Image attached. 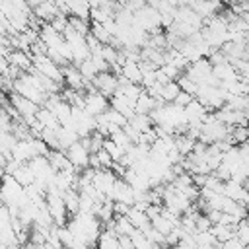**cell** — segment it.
Segmentation results:
<instances>
[{
	"label": "cell",
	"mask_w": 249,
	"mask_h": 249,
	"mask_svg": "<svg viewBox=\"0 0 249 249\" xmlns=\"http://www.w3.org/2000/svg\"><path fill=\"white\" fill-rule=\"evenodd\" d=\"M33 14L43 21H53L60 14V8L54 0H43L37 8H33Z\"/></svg>",
	"instance_id": "5b68a950"
},
{
	"label": "cell",
	"mask_w": 249,
	"mask_h": 249,
	"mask_svg": "<svg viewBox=\"0 0 249 249\" xmlns=\"http://www.w3.org/2000/svg\"><path fill=\"white\" fill-rule=\"evenodd\" d=\"M222 249H247V245L235 235V237H231V239H228V241H224L222 243Z\"/></svg>",
	"instance_id": "83f0119b"
},
{
	"label": "cell",
	"mask_w": 249,
	"mask_h": 249,
	"mask_svg": "<svg viewBox=\"0 0 249 249\" xmlns=\"http://www.w3.org/2000/svg\"><path fill=\"white\" fill-rule=\"evenodd\" d=\"M161 70H163V74L169 78V80H177L181 74H183V70L181 68H177L175 64H171V62H165L163 66H160Z\"/></svg>",
	"instance_id": "4316f807"
},
{
	"label": "cell",
	"mask_w": 249,
	"mask_h": 249,
	"mask_svg": "<svg viewBox=\"0 0 249 249\" xmlns=\"http://www.w3.org/2000/svg\"><path fill=\"white\" fill-rule=\"evenodd\" d=\"M111 107V99L107 97V95H103L101 91H97L95 88H89L88 91H86V103H84V109L88 111V113H91V115H101V113H105L107 109Z\"/></svg>",
	"instance_id": "6da1fadb"
},
{
	"label": "cell",
	"mask_w": 249,
	"mask_h": 249,
	"mask_svg": "<svg viewBox=\"0 0 249 249\" xmlns=\"http://www.w3.org/2000/svg\"><path fill=\"white\" fill-rule=\"evenodd\" d=\"M179 91H181V86L177 84V80H171V82L163 84V89H161V101H165V103H173L175 97L179 95Z\"/></svg>",
	"instance_id": "ffe728a7"
},
{
	"label": "cell",
	"mask_w": 249,
	"mask_h": 249,
	"mask_svg": "<svg viewBox=\"0 0 249 249\" xmlns=\"http://www.w3.org/2000/svg\"><path fill=\"white\" fill-rule=\"evenodd\" d=\"M37 119H39V123L45 126V128H53V130H58L62 124H60V121H58V117L51 111V109H47L45 105L37 111Z\"/></svg>",
	"instance_id": "4fadbf2b"
},
{
	"label": "cell",
	"mask_w": 249,
	"mask_h": 249,
	"mask_svg": "<svg viewBox=\"0 0 249 249\" xmlns=\"http://www.w3.org/2000/svg\"><path fill=\"white\" fill-rule=\"evenodd\" d=\"M128 82L132 84H140L142 86V80H144V72L140 68V62H134V60H124L123 62V74Z\"/></svg>",
	"instance_id": "ba28073f"
},
{
	"label": "cell",
	"mask_w": 249,
	"mask_h": 249,
	"mask_svg": "<svg viewBox=\"0 0 249 249\" xmlns=\"http://www.w3.org/2000/svg\"><path fill=\"white\" fill-rule=\"evenodd\" d=\"M89 33H91L95 39H99L103 45L111 43V39H113V35L105 29V25H103V23H97V21H91V29H89Z\"/></svg>",
	"instance_id": "44dd1931"
},
{
	"label": "cell",
	"mask_w": 249,
	"mask_h": 249,
	"mask_svg": "<svg viewBox=\"0 0 249 249\" xmlns=\"http://www.w3.org/2000/svg\"><path fill=\"white\" fill-rule=\"evenodd\" d=\"M130 204H126V202H115V214H121V216H126L128 212H130Z\"/></svg>",
	"instance_id": "f546056e"
},
{
	"label": "cell",
	"mask_w": 249,
	"mask_h": 249,
	"mask_svg": "<svg viewBox=\"0 0 249 249\" xmlns=\"http://www.w3.org/2000/svg\"><path fill=\"white\" fill-rule=\"evenodd\" d=\"M224 195H226L228 198H233V200L241 202L243 196L247 195V189L243 187V183H237V181H233V179H228V181L224 183Z\"/></svg>",
	"instance_id": "8fae6325"
},
{
	"label": "cell",
	"mask_w": 249,
	"mask_h": 249,
	"mask_svg": "<svg viewBox=\"0 0 249 249\" xmlns=\"http://www.w3.org/2000/svg\"><path fill=\"white\" fill-rule=\"evenodd\" d=\"M14 177H16V181L18 183H21L23 187H29V185H33L35 183V171L31 169V165H29V161L27 163H21L14 173H12Z\"/></svg>",
	"instance_id": "2e32d148"
},
{
	"label": "cell",
	"mask_w": 249,
	"mask_h": 249,
	"mask_svg": "<svg viewBox=\"0 0 249 249\" xmlns=\"http://www.w3.org/2000/svg\"><path fill=\"white\" fill-rule=\"evenodd\" d=\"M80 72H82V76L88 80V82H91L97 74H99V70H97V66H95V62L91 60V56L88 58V60H84V62H80Z\"/></svg>",
	"instance_id": "7402d4cb"
},
{
	"label": "cell",
	"mask_w": 249,
	"mask_h": 249,
	"mask_svg": "<svg viewBox=\"0 0 249 249\" xmlns=\"http://www.w3.org/2000/svg\"><path fill=\"white\" fill-rule=\"evenodd\" d=\"M113 230H115L119 235H132V233L136 231V228H134V224L128 220V216H121V214H115Z\"/></svg>",
	"instance_id": "e0dca14e"
},
{
	"label": "cell",
	"mask_w": 249,
	"mask_h": 249,
	"mask_svg": "<svg viewBox=\"0 0 249 249\" xmlns=\"http://www.w3.org/2000/svg\"><path fill=\"white\" fill-rule=\"evenodd\" d=\"M91 86H93L97 91H101L103 95H107V97L111 99V97L117 93V89H119V76L113 74L111 70L99 72V74L91 80Z\"/></svg>",
	"instance_id": "7a4b0ae2"
},
{
	"label": "cell",
	"mask_w": 249,
	"mask_h": 249,
	"mask_svg": "<svg viewBox=\"0 0 249 249\" xmlns=\"http://www.w3.org/2000/svg\"><path fill=\"white\" fill-rule=\"evenodd\" d=\"M214 76L220 80V82H233V80H239V72L237 68L231 64V62H224V64H216L214 66Z\"/></svg>",
	"instance_id": "30bf717a"
},
{
	"label": "cell",
	"mask_w": 249,
	"mask_h": 249,
	"mask_svg": "<svg viewBox=\"0 0 249 249\" xmlns=\"http://www.w3.org/2000/svg\"><path fill=\"white\" fill-rule=\"evenodd\" d=\"M208 111L210 109L202 101H198L196 97L185 107V115H187V121L189 123H204V117H206Z\"/></svg>",
	"instance_id": "8992f818"
},
{
	"label": "cell",
	"mask_w": 249,
	"mask_h": 249,
	"mask_svg": "<svg viewBox=\"0 0 249 249\" xmlns=\"http://www.w3.org/2000/svg\"><path fill=\"white\" fill-rule=\"evenodd\" d=\"M8 101L12 103V107L21 115V117H37V111L41 109V105H37L35 101L16 93V91H10L8 93Z\"/></svg>",
	"instance_id": "3957f363"
},
{
	"label": "cell",
	"mask_w": 249,
	"mask_h": 249,
	"mask_svg": "<svg viewBox=\"0 0 249 249\" xmlns=\"http://www.w3.org/2000/svg\"><path fill=\"white\" fill-rule=\"evenodd\" d=\"M109 138H111V140H115V142H117V144H119L123 150H128V148L134 144V142L130 140V136L124 132V128H119V130H115V132H113Z\"/></svg>",
	"instance_id": "cb8c5ba5"
},
{
	"label": "cell",
	"mask_w": 249,
	"mask_h": 249,
	"mask_svg": "<svg viewBox=\"0 0 249 249\" xmlns=\"http://www.w3.org/2000/svg\"><path fill=\"white\" fill-rule=\"evenodd\" d=\"M193 99H195V95H191V93H187V91H183V89H181L173 103H175V105H179V107H187Z\"/></svg>",
	"instance_id": "f1b7e54d"
},
{
	"label": "cell",
	"mask_w": 249,
	"mask_h": 249,
	"mask_svg": "<svg viewBox=\"0 0 249 249\" xmlns=\"http://www.w3.org/2000/svg\"><path fill=\"white\" fill-rule=\"evenodd\" d=\"M35 249H56V247H54V245H51V243L47 241V243H43V245H35Z\"/></svg>",
	"instance_id": "4dcf8cb0"
},
{
	"label": "cell",
	"mask_w": 249,
	"mask_h": 249,
	"mask_svg": "<svg viewBox=\"0 0 249 249\" xmlns=\"http://www.w3.org/2000/svg\"><path fill=\"white\" fill-rule=\"evenodd\" d=\"M66 156L68 160L72 161V165L78 169V171H84L86 167H89V158H91V152L82 144V142H76L72 144L68 150H66Z\"/></svg>",
	"instance_id": "277c9868"
},
{
	"label": "cell",
	"mask_w": 249,
	"mask_h": 249,
	"mask_svg": "<svg viewBox=\"0 0 249 249\" xmlns=\"http://www.w3.org/2000/svg\"><path fill=\"white\" fill-rule=\"evenodd\" d=\"M97 249H119L121 243H119V233L113 230V224L107 226V230L101 231L99 239H97Z\"/></svg>",
	"instance_id": "52a82bcc"
},
{
	"label": "cell",
	"mask_w": 249,
	"mask_h": 249,
	"mask_svg": "<svg viewBox=\"0 0 249 249\" xmlns=\"http://www.w3.org/2000/svg\"><path fill=\"white\" fill-rule=\"evenodd\" d=\"M126 216H128V220L134 224V228H136V230H142V231H146V230L152 226V222H150V216H148L144 210H138L136 206H132V208H130V212H128Z\"/></svg>",
	"instance_id": "5bb4252c"
},
{
	"label": "cell",
	"mask_w": 249,
	"mask_h": 249,
	"mask_svg": "<svg viewBox=\"0 0 249 249\" xmlns=\"http://www.w3.org/2000/svg\"><path fill=\"white\" fill-rule=\"evenodd\" d=\"M210 231L214 233V237L220 241V243H224V241H228V239H231V237H235L237 233V226H230V224H222V222H218V224H214L212 228H210Z\"/></svg>",
	"instance_id": "7c38bea8"
},
{
	"label": "cell",
	"mask_w": 249,
	"mask_h": 249,
	"mask_svg": "<svg viewBox=\"0 0 249 249\" xmlns=\"http://www.w3.org/2000/svg\"><path fill=\"white\" fill-rule=\"evenodd\" d=\"M128 123H130L138 132H150V130L154 128L152 117H150V115H142V113H136Z\"/></svg>",
	"instance_id": "ac0fdd59"
},
{
	"label": "cell",
	"mask_w": 249,
	"mask_h": 249,
	"mask_svg": "<svg viewBox=\"0 0 249 249\" xmlns=\"http://www.w3.org/2000/svg\"><path fill=\"white\" fill-rule=\"evenodd\" d=\"M158 103H161V101H158L152 93H148L146 89L140 93V97L136 99V103H134V111L136 113H142V115H150L156 107H158Z\"/></svg>",
	"instance_id": "9c48e42d"
},
{
	"label": "cell",
	"mask_w": 249,
	"mask_h": 249,
	"mask_svg": "<svg viewBox=\"0 0 249 249\" xmlns=\"http://www.w3.org/2000/svg\"><path fill=\"white\" fill-rule=\"evenodd\" d=\"M247 140H249V126H233L231 142L233 144H245Z\"/></svg>",
	"instance_id": "484cf974"
},
{
	"label": "cell",
	"mask_w": 249,
	"mask_h": 249,
	"mask_svg": "<svg viewBox=\"0 0 249 249\" xmlns=\"http://www.w3.org/2000/svg\"><path fill=\"white\" fill-rule=\"evenodd\" d=\"M177 84L181 86V89H183V91H187V93H191V95H196L198 84H196V82H193V80H191V78H189L185 72H183V74L177 78Z\"/></svg>",
	"instance_id": "d4e9b609"
},
{
	"label": "cell",
	"mask_w": 249,
	"mask_h": 249,
	"mask_svg": "<svg viewBox=\"0 0 249 249\" xmlns=\"http://www.w3.org/2000/svg\"><path fill=\"white\" fill-rule=\"evenodd\" d=\"M105 117L109 119V123H113V124L119 126V128H123V126L128 123V119H126L121 111H117V109H113V107H109V109L105 111Z\"/></svg>",
	"instance_id": "603a6c76"
},
{
	"label": "cell",
	"mask_w": 249,
	"mask_h": 249,
	"mask_svg": "<svg viewBox=\"0 0 249 249\" xmlns=\"http://www.w3.org/2000/svg\"><path fill=\"white\" fill-rule=\"evenodd\" d=\"M64 202H66V208H68V214L74 216L80 212V191L78 189H70L64 193Z\"/></svg>",
	"instance_id": "d6986e66"
},
{
	"label": "cell",
	"mask_w": 249,
	"mask_h": 249,
	"mask_svg": "<svg viewBox=\"0 0 249 249\" xmlns=\"http://www.w3.org/2000/svg\"><path fill=\"white\" fill-rule=\"evenodd\" d=\"M58 140H60V148L66 152L72 144L80 142V134L76 128H68V126H60L58 128Z\"/></svg>",
	"instance_id": "9a60e30c"
},
{
	"label": "cell",
	"mask_w": 249,
	"mask_h": 249,
	"mask_svg": "<svg viewBox=\"0 0 249 249\" xmlns=\"http://www.w3.org/2000/svg\"><path fill=\"white\" fill-rule=\"evenodd\" d=\"M41 2H43V0H27V4H29L31 8H37V6L41 4Z\"/></svg>",
	"instance_id": "1f68e13d"
}]
</instances>
